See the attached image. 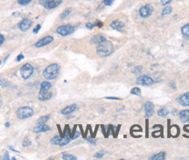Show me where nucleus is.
I'll use <instances>...</instances> for the list:
<instances>
[{
  "label": "nucleus",
  "instance_id": "1",
  "mask_svg": "<svg viewBox=\"0 0 189 160\" xmlns=\"http://www.w3.org/2000/svg\"><path fill=\"white\" fill-rule=\"evenodd\" d=\"M60 70H61L60 65L57 64V63H53V64L49 65L48 67L45 68L42 74L44 78L47 79V80H54L59 75Z\"/></svg>",
  "mask_w": 189,
  "mask_h": 160
},
{
  "label": "nucleus",
  "instance_id": "2",
  "mask_svg": "<svg viewBox=\"0 0 189 160\" xmlns=\"http://www.w3.org/2000/svg\"><path fill=\"white\" fill-rule=\"evenodd\" d=\"M113 44L110 41L105 40L102 43L98 44L96 47V54L100 57H107L113 53Z\"/></svg>",
  "mask_w": 189,
  "mask_h": 160
},
{
  "label": "nucleus",
  "instance_id": "3",
  "mask_svg": "<svg viewBox=\"0 0 189 160\" xmlns=\"http://www.w3.org/2000/svg\"><path fill=\"white\" fill-rule=\"evenodd\" d=\"M52 84L48 81H43L40 85V89L39 93V100L40 101H47L53 96V94L51 93Z\"/></svg>",
  "mask_w": 189,
  "mask_h": 160
},
{
  "label": "nucleus",
  "instance_id": "4",
  "mask_svg": "<svg viewBox=\"0 0 189 160\" xmlns=\"http://www.w3.org/2000/svg\"><path fill=\"white\" fill-rule=\"evenodd\" d=\"M69 136H70L68 135H66L64 137H61V136H55L51 139V143L54 145H60V146L67 145V143L73 139L72 137H69Z\"/></svg>",
  "mask_w": 189,
  "mask_h": 160
},
{
  "label": "nucleus",
  "instance_id": "5",
  "mask_svg": "<svg viewBox=\"0 0 189 160\" xmlns=\"http://www.w3.org/2000/svg\"><path fill=\"white\" fill-rule=\"evenodd\" d=\"M16 114L19 119H25V118H29L33 115V110L30 107H27V106L21 107V108L18 109Z\"/></svg>",
  "mask_w": 189,
  "mask_h": 160
},
{
  "label": "nucleus",
  "instance_id": "6",
  "mask_svg": "<svg viewBox=\"0 0 189 160\" xmlns=\"http://www.w3.org/2000/svg\"><path fill=\"white\" fill-rule=\"evenodd\" d=\"M33 71H34L33 67L29 63H25L20 68V74L24 80H27L32 75Z\"/></svg>",
  "mask_w": 189,
  "mask_h": 160
},
{
  "label": "nucleus",
  "instance_id": "7",
  "mask_svg": "<svg viewBox=\"0 0 189 160\" xmlns=\"http://www.w3.org/2000/svg\"><path fill=\"white\" fill-rule=\"evenodd\" d=\"M74 31V27L73 25H61V26H59V27L57 28L56 32H57L59 35L65 37V36H67V35L73 33Z\"/></svg>",
  "mask_w": 189,
  "mask_h": 160
},
{
  "label": "nucleus",
  "instance_id": "8",
  "mask_svg": "<svg viewBox=\"0 0 189 160\" xmlns=\"http://www.w3.org/2000/svg\"><path fill=\"white\" fill-rule=\"evenodd\" d=\"M39 2L43 7L50 10L59 6L62 3V0H39Z\"/></svg>",
  "mask_w": 189,
  "mask_h": 160
},
{
  "label": "nucleus",
  "instance_id": "9",
  "mask_svg": "<svg viewBox=\"0 0 189 160\" xmlns=\"http://www.w3.org/2000/svg\"><path fill=\"white\" fill-rule=\"evenodd\" d=\"M153 78L147 74H143L137 79V83L143 86H151L153 84Z\"/></svg>",
  "mask_w": 189,
  "mask_h": 160
},
{
  "label": "nucleus",
  "instance_id": "10",
  "mask_svg": "<svg viewBox=\"0 0 189 160\" xmlns=\"http://www.w3.org/2000/svg\"><path fill=\"white\" fill-rule=\"evenodd\" d=\"M153 12V8L151 5H146L142 6L139 10V15L142 18H148L152 15Z\"/></svg>",
  "mask_w": 189,
  "mask_h": 160
},
{
  "label": "nucleus",
  "instance_id": "11",
  "mask_svg": "<svg viewBox=\"0 0 189 160\" xmlns=\"http://www.w3.org/2000/svg\"><path fill=\"white\" fill-rule=\"evenodd\" d=\"M54 41V38L52 36H47V37H44L42 39H40V40H38L36 43L34 44V47L39 48V47H42L45 46H47L48 44L52 43Z\"/></svg>",
  "mask_w": 189,
  "mask_h": 160
},
{
  "label": "nucleus",
  "instance_id": "12",
  "mask_svg": "<svg viewBox=\"0 0 189 160\" xmlns=\"http://www.w3.org/2000/svg\"><path fill=\"white\" fill-rule=\"evenodd\" d=\"M32 25V21L29 19H24L21 22H19L18 25V27L19 30L22 32H26L31 28V26Z\"/></svg>",
  "mask_w": 189,
  "mask_h": 160
},
{
  "label": "nucleus",
  "instance_id": "13",
  "mask_svg": "<svg viewBox=\"0 0 189 160\" xmlns=\"http://www.w3.org/2000/svg\"><path fill=\"white\" fill-rule=\"evenodd\" d=\"M178 103L183 107H189V92L181 95L177 99Z\"/></svg>",
  "mask_w": 189,
  "mask_h": 160
},
{
  "label": "nucleus",
  "instance_id": "14",
  "mask_svg": "<svg viewBox=\"0 0 189 160\" xmlns=\"http://www.w3.org/2000/svg\"><path fill=\"white\" fill-rule=\"evenodd\" d=\"M145 111H146V117H151L154 113V104L152 102H147L145 104Z\"/></svg>",
  "mask_w": 189,
  "mask_h": 160
},
{
  "label": "nucleus",
  "instance_id": "15",
  "mask_svg": "<svg viewBox=\"0 0 189 160\" xmlns=\"http://www.w3.org/2000/svg\"><path fill=\"white\" fill-rule=\"evenodd\" d=\"M48 130H50V127L48 125H47L46 123H40V124H38V126H36L32 129V131L34 133H43V132H47Z\"/></svg>",
  "mask_w": 189,
  "mask_h": 160
},
{
  "label": "nucleus",
  "instance_id": "16",
  "mask_svg": "<svg viewBox=\"0 0 189 160\" xmlns=\"http://www.w3.org/2000/svg\"><path fill=\"white\" fill-rule=\"evenodd\" d=\"M125 26V24L120 21V20H115L113 22L110 23V27L114 30H116L118 32H122V30L123 29V27Z\"/></svg>",
  "mask_w": 189,
  "mask_h": 160
},
{
  "label": "nucleus",
  "instance_id": "17",
  "mask_svg": "<svg viewBox=\"0 0 189 160\" xmlns=\"http://www.w3.org/2000/svg\"><path fill=\"white\" fill-rule=\"evenodd\" d=\"M179 117L182 123H189V110H184L180 111Z\"/></svg>",
  "mask_w": 189,
  "mask_h": 160
},
{
  "label": "nucleus",
  "instance_id": "18",
  "mask_svg": "<svg viewBox=\"0 0 189 160\" xmlns=\"http://www.w3.org/2000/svg\"><path fill=\"white\" fill-rule=\"evenodd\" d=\"M106 40V37L102 35V34H97V35H95L93 36L91 39V43L92 44H96V45H98V44L102 43Z\"/></svg>",
  "mask_w": 189,
  "mask_h": 160
},
{
  "label": "nucleus",
  "instance_id": "19",
  "mask_svg": "<svg viewBox=\"0 0 189 160\" xmlns=\"http://www.w3.org/2000/svg\"><path fill=\"white\" fill-rule=\"evenodd\" d=\"M76 109H77V105L72 104V105H70V106H67V107H66L65 109H63L61 112L62 115H69V114L73 113L74 111H75Z\"/></svg>",
  "mask_w": 189,
  "mask_h": 160
},
{
  "label": "nucleus",
  "instance_id": "20",
  "mask_svg": "<svg viewBox=\"0 0 189 160\" xmlns=\"http://www.w3.org/2000/svg\"><path fill=\"white\" fill-rule=\"evenodd\" d=\"M181 32L185 38H189V23L181 27Z\"/></svg>",
  "mask_w": 189,
  "mask_h": 160
},
{
  "label": "nucleus",
  "instance_id": "21",
  "mask_svg": "<svg viewBox=\"0 0 189 160\" xmlns=\"http://www.w3.org/2000/svg\"><path fill=\"white\" fill-rule=\"evenodd\" d=\"M165 158V152H159L153 156V158H151L152 160H164Z\"/></svg>",
  "mask_w": 189,
  "mask_h": 160
},
{
  "label": "nucleus",
  "instance_id": "22",
  "mask_svg": "<svg viewBox=\"0 0 189 160\" xmlns=\"http://www.w3.org/2000/svg\"><path fill=\"white\" fill-rule=\"evenodd\" d=\"M168 114H169V110H168V109H166V108H162V109H160V110L158 111V116L161 117H166Z\"/></svg>",
  "mask_w": 189,
  "mask_h": 160
},
{
  "label": "nucleus",
  "instance_id": "23",
  "mask_svg": "<svg viewBox=\"0 0 189 160\" xmlns=\"http://www.w3.org/2000/svg\"><path fill=\"white\" fill-rule=\"evenodd\" d=\"M50 118V116L49 115H46V116H43V117H40L38 120H37V123L40 124V123H45L46 122H47Z\"/></svg>",
  "mask_w": 189,
  "mask_h": 160
},
{
  "label": "nucleus",
  "instance_id": "24",
  "mask_svg": "<svg viewBox=\"0 0 189 160\" xmlns=\"http://www.w3.org/2000/svg\"><path fill=\"white\" fill-rule=\"evenodd\" d=\"M62 159L64 160H76V157H74L73 155H70V154H66L63 153V156H62Z\"/></svg>",
  "mask_w": 189,
  "mask_h": 160
},
{
  "label": "nucleus",
  "instance_id": "25",
  "mask_svg": "<svg viewBox=\"0 0 189 160\" xmlns=\"http://www.w3.org/2000/svg\"><path fill=\"white\" fill-rule=\"evenodd\" d=\"M172 8L171 6H168L165 7V9H164L163 11H162V13H161V15H162L163 17H164V16H166V15L170 14V13H172Z\"/></svg>",
  "mask_w": 189,
  "mask_h": 160
},
{
  "label": "nucleus",
  "instance_id": "26",
  "mask_svg": "<svg viewBox=\"0 0 189 160\" xmlns=\"http://www.w3.org/2000/svg\"><path fill=\"white\" fill-rule=\"evenodd\" d=\"M71 12H72V8H67V9H66V10L61 14V19H65L67 16H68V15L71 13Z\"/></svg>",
  "mask_w": 189,
  "mask_h": 160
},
{
  "label": "nucleus",
  "instance_id": "27",
  "mask_svg": "<svg viewBox=\"0 0 189 160\" xmlns=\"http://www.w3.org/2000/svg\"><path fill=\"white\" fill-rule=\"evenodd\" d=\"M130 94L135 95H141V89L139 87H133L130 90Z\"/></svg>",
  "mask_w": 189,
  "mask_h": 160
},
{
  "label": "nucleus",
  "instance_id": "28",
  "mask_svg": "<svg viewBox=\"0 0 189 160\" xmlns=\"http://www.w3.org/2000/svg\"><path fill=\"white\" fill-rule=\"evenodd\" d=\"M9 85V81L6 79H0V87H6Z\"/></svg>",
  "mask_w": 189,
  "mask_h": 160
},
{
  "label": "nucleus",
  "instance_id": "29",
  "mask_svg": "<svg viewBox=\"0 0 189 160\" xmlns=\"http://www.w3.org/2000/svg\"><path fill=\"white\" fill-rule=\"evenodd\" d=\"M142 69H143V68L141 67V66H138V67H135L134 69L132 70V73L133 74H140L141 71H142Z\"/></svg>",
  "mask_w": 189,
  "mask_h": 160
},
{
  "label": "nucleus",
  "instance_id": "30",
  "mask_svg": "<svg viewBox=\"0 0 189 160\" xmlns=\"http://www.w3.org/2000/svg\"><path fill=\"white\" fill-rule=\"evenodd\" d=\"M32 0H18V3L21 6H25V5H28L29 3H31Z\"/></svg>",
  "mask_w": 189,
  "mask_h": 160
},
{
  "label": "nucleus",
  "instance_id": "31",
  "mask_svg": "<svg viewBox=\"0 0 189 160\" xmlns=\"http://www.w3.org/2000/svg\"><path fill=\"white\" fill-rule=\"evenodd\" d=\"M104 151H100L99 152H97V153L95 155V158H102L104 156Z\"/></svg>",
  "mask_w": 189,
  "mask_h": 160
},
{
  "label": "nucleus",
  "instance_id": "32",
  "mask_svg": "<svg viewBox=\"0 0 189 160\" xmlns=\"http://www.w3.org/2000/svg\"><path fill=\"white\" fill-rule=\"evenodd\" d=\"M113 2H114V0H104V4L105 6H111L113 4Z\"/></svg>",
  "mask_w": 189,
  "mask_h": 160
},
{
  "label": "nucleus",
  "instance_id": "33",
  "mask_svg": "<svg viewBox=\"0 0 189 160\" xmlns=\"http://www.w3.org/2000/svg\"><path fill=\"white\" fill-rule=\"evenodd\" d=\"M172 0H160V3H161V5L162 6H166V5H168V4H170Z\"/></svg>",
  "mask_w": 189,
  "mask_h": 160
},
{
  "label": "nucleus",
  "instance_id": "34",
  "mask_svg": "<svg viewBox=\"0 0 189 160\" xmlns=\"http://www.w3.org/2000/svg\"><path fill=\"white\" fill-rule=\"evenodd\" d=\"M96 26V24H92V23H88V24H86V27L88 28V29H93L94 27Z\"/></svg>",
  "mask_w": 189,
  "mask_h": 160
},
{
  "label": "nucleus",
  "instance_id": "35",
  "mask_svg": "<svg viewBox=\"0 0 189 160\" xmlns=\"http://www.w3.org/2000/svg\"><path fill=\"white\" fill-rule=\"evenodd\" d=\"M40 28H41V26H40V25H37L36 27H35V28L33 29V33H35V34H36V33H38V32L40 30Z\"/></svg>",
  "mask_w": 189,
  "mask_h": 160
},
{
  "label": "nucleus",
  "instance_id": "36",
  "mask_svg": "<svg viewBox=\"0 0 189 160\" xmlns=\"http://www.w3.org/2000/svg\"><path fill=\"white\" fill-rule=\"evenodd\" d=\"M24 58H25L24 55H23L22 54H19V55L17 57V60H16V61H22V60H23Z\"/></svg>",
  "mask_w": 189,
  "mask_h": 160
},
{
  "label": "nucleus",
  "instance_id": "37",
  "mask_svg": "<svg viewBox=\"0 0 189 160\" xmlns=\"http://www.w3.org/2000/svg\"><path fill=\"white\" fill-rule=\"evenodd\" d=\"M4 41H5V37H4V35L0 34V46L4 43Z\"/></svg>",
  "mask_w": 189,
  "mask_h": 160
},
{
  "label": "nucleus",
  "instance_id": "38",
  "mask_svg": "<svg viewBox=\"0 0 189 160\" xmlns=\"http://www.w3.org/2000/svg\"><path fill=\"white\" fill-rule=\"evenodd\" d=\"M4 159H6V160H9L10 159V157H9V153L6 151V153H5V156H4Z\"/></svg>",
  "mask_w": 189,
  "mask_h": 160
},
{
  "label": "nucleus",
  "instance_id": "39",
  "mask_svg": "<svg viewBox=\"0 0 189 160\" xmlns=\"http://www.w3.org/2000/svg\"><path fill=\"white\" fill-rule=\"evenodd\" d=\"M103 25H104L103 22H100V21H99V22H96V26H98V27H102Z\"/></svg>",
  "mask_w": 189,
  "mask_h": 160
},
{
  "label": "nucleus",
  "instance_id": "40",
  "mask_svg": "<svg viewBox=\"0 0 189 160\" xmlns=\"http://www.w3.org/2000/svg\"><path fill=\"white\" fill-rule=\"evenodd\" d=\"M106 99H109V100H120V98H116V97H106Z\"/></svg>",
  "mask_w": 189,
  "mask_h": 160
},
{
  "label": "nucleus",
  "instance_id": "41",
  "mask_svg": "<svg viewBox=\"0 0 189 160\" xmlns=\"http://www.w3.org/2000/svg\"><path fill=\"white\" fill-rule=\"evenodd\" d=\"M9 149H11V150H12V151H15V152H18V151H16V150H14V149H13V148L11 147V146H9Z\"/></svg>",
  "mask_w": 189,
  "mask_h": 160
},
{
  "label": "nucleus",
  "instance_id": "42",
  "mask_svg": "<svg viewBox=\"0 0 189 160\" xmlns=\"http://www.w3.org/2000/svg\"><path fill=\"white\" fill-rule=\"evenodd\" d=\"M6 127H7V128H8V127H10V123H6Z\"/></svg>",
  "mask_w": 189,
  "mask_h": 160
},
{
  "label": "nucleus",
  "instance_id": "43",
  "mask_svg": "<svg viewBox=\"0 0 189 160\" xmlns=\"http://www.w3.org/2000/svg\"><path fill=\"white\" fill-rule=\"evenodd\" d=\"M0 64H1V61H0Z\"/></svg>",
  "mask_w": 189,
  "mask_h": 160
}]
</instances>
